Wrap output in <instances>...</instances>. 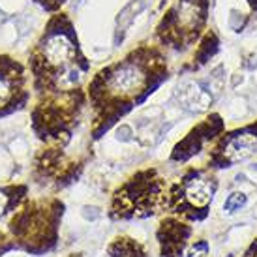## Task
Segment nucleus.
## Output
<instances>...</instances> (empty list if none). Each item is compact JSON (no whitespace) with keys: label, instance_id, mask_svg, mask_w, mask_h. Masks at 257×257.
<instances>
[{"label":"nucleus","instance_id":"obj_4","mask_svg":"<svg viewBox=\"0 0 257 257\" xmlns=\"http://www.w3.org/2000/svg\"><path fill=\"white\" fill-rule=\"evenodd\" d=\"M212 193H214V184L207 177H193L184 184V197L190 205L197 208L207 207L212 201Z\"/></svg>","mask_w":257,"mask_h":257},{"label":"nucleus","instance_id":"obj_10","mask_svg":"<svg viewBox=\"0 0 257 257\" xmlns=\"http://www.w3.org/2000/svg\"><path fill=\"white\" fill-rule=\"evenodd\" d=\"M6 205H8V195H6V193L0 192V214L4 212V208H6Z\"/></svg>","mask_w":257,"mask_h":257},{"label":"nucleus","instance_id":"obj_6","mask_svg":"<svg viewBox=\"0 0 257 257\" xmlns=\"http://www.w3.org/2000/svg\"><path fill=\"white\" fill-rule=\"evenodd\" d=\"M208 101V94L201 88L199 85H188L184 88V92H182V103H184V107L192 109V111H203V109H207Z\"/></svg>","mask_w":257,"mask_h":257},{"label":"nucleus","instance_id":"obj_5","mask_svg":"<svg viewBox=\"0 0 257 257\" xmlns=\"http://www.w3.org/2000/svg\"><path fill=\"white\" fill-rule=\"evenodd\" d=\"M257 150V136L253 134H242V136H235L231 137L225 145V150H223V156L227 162L235 164V162H240L244 158H248L250 154H253Z\"/></svg>","mask_w":257,"mask_h":257},{"label":"nucleus","instance_id":"obj_2","mask_svg":"<svg viewBox=\"0 0 257 257\" xmlns=\"http://www.w3.org/2000/svg\"><path fill=\"white\" fill-rule=\"evenodd\" d=\"M75 55H77L75 43L64 30H53L40 43V60L45 68H53L55 72L73 66Z\"/></svg>","mask_w":257,"mask_h":257},{"label":"nucleus","instance_id":"obj_3","mask_svg":"<svg viewBox=\"0 0 257 257\" xmlns=\"http://www.w3.org/2000/svg\"><path fill=\"white\" fill-rule=\"evenodd\" d=\"M175 29L182 34H190L199 29L203 21V10L199 0H180L175 10Z\"/></svg>","mask_w":257,"mask_h":257},{"label":"nucleus","instance_id":"obj_1","mask_svg":"<svg viewBox=\"0 0 257 257\" xmlns=\"http://www.w3.org/2000/svg\"><path fill=\"white\" fill-rule=\"evenodd\" d=\"M149 81V68L139 58H128L116 68H113L105 77V90L116 98L136 96L143 90Z\"/></svg>","mask_w":257,"mask_h":257},{"label":"nucleus","instance_id":"obj_7","mask_svg":"<svg viewBox=\"0 0 257 257\" xmlns=\"http://www.w3.org/2000/svg\"><path fill=\"white\" fill-rule=\"evenodd\" d=\"M15 75L0 68V107H4L8 101L12 100V96L15 92Z\"/></svg>","mask_w":257,"mask_h":257},{"label":"nucleus","instance_id":"obj_8","mask_svg":"<svg viewBox=\"0 0 257 257\" xmlns=\"http://www.w3.org/2000/svg\"><path fill=\"white\" fill-rule=\"evenodd\" d=\"M244 203H246V195H244V193H231L229 199L225 201L223 208H225L227 212H235V208H240Z\"/></svg>","mask_w":257,"mask_h":257},{"label":"nucleus","instance_id":"obj_9","mask_svg":"<svg viewBox=\"0 0 257 257\" xmlns=\"http://www.w3.org/2000/svg\"><path fill=\"white\" fill-rule=\"evenodd\" d=\"M207 251V242H201L197 246H193L192 251H190V257H201L199 253H205Z\"/></svg>","mask_w":257,"mask_h":257}]
</instances>
